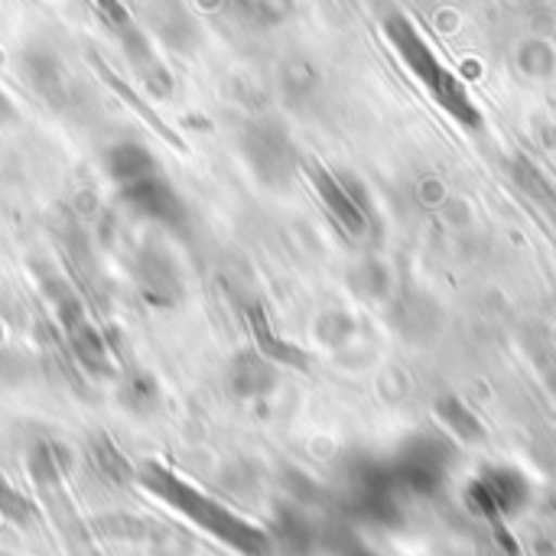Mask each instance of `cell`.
<instances>
[{
  "label": "cell",
  "instance_id": "15",
  "mask_svg": "<svg viewBox=\"0 0 556 556\" xmlns=\"http://www.w3.org/2000/svg\"><path fill=\"white\" fill-rule=\"evenodd\" d=\"M515 179H518V186L541 205V212L556 225V189L544 179V173H541L538 166H531V163H518V166H515Z\"/></svg>",
  "mask_w": 556,
  "mask_h": 556
},
{
  "label": "cell",
  "instance_id": "22",
  "mask_svg": "<svg viewBox=\"0 0 556 556\" xmlns=\"http://www.w3.org/2000/svg\"><path fill=\"white\" fill-rule=\"evenodd\" d=\"M352 556H375V554H368V551H355Z\"/></svg>",
  "mask_w": 556,
  "mask_h": 556
},
{
  "label": "cell",
  "instance_id": "19",
  "mask_svg": "<svg viewBox=\"0 0 556 556\" xmlns=\"http://www.w3.org/2000/svg\"><path fill=\"white\" fill-rule=\"evenodd\" d=\"M91 7L98 10V16L117 33V29H124L127 23H134L130 20V13H127V7L121 3V0H91Z\"/></svg>",
  "mask_w": 556,
  "mask_h": 556
},
{
  "label": "cell",
  "instance_id": "10",
  "mask_svg": "<svg viewBox=\"0 0 556 556\" xmlns=\"http://www.w3.org/2000/svg\"><path fill=\"white\" fill-rule=\"evenodd\" d=\"M137 283H140L143 296L156 306H176L182 300V283L176 274V264L160 248H147L143 257L137 261Z\"/></svg>",
  "mask_w": 556,
  "mask_h": 556
},
{
  "label": "cell",
  "instance_id": "4",
  "mask_svg": "<svg viewBox=\"0 0 556 556\" xmlns=\"http://www.w3.org/2000/svg\"><path fill=\"white\" fill-rule=\"evenodd\" d=\"M466 502H469V508L479 518L508 521V518H518L528 508V502H531V482L518 469L492 466V469H485V472L476 476V482L466 492Z\"/></svg>",
  "mask_w": 556,
  "mask_h": 556
},
{
  "label": "cell",
  "instance_id": "18",
  "mask_svg": "<svg viewBox=\"0 0 556 556\" xmlns=\"http://www.w3.org/2000/svg\"><path fill=\"white\" fill-rule=\"evenodd\" d=\"M0 518H7L13 525H33L36 521V508L7 479H0Z\"/></svg>",
  "mask_w": 556,
  "mask_h": 556
},
{
  "label": "cell",
  "instance_id": "12",
  "mask_svg": "<svg viewBox=\"0 0 556 556\" xmlns=\"http://www.w3.org/2000/svg\"><path fill=\"white\" fill-rule=\"evenodd\" d=\"M23 75L29 78V85L49 101V104H62L65 94H68V78H65V68L62 62L52 55V52H26L23 55Z\"/></svg>",
  "mask_w": 556,
  "mask_h": 556
},
{
  "label": "cell",
  "instance_id": "14",
  "mask_svg": "<svg viewBox=\"0 0 556 556\" xmlns=\"http://www.w3.org/2000/svg\"><path fill=\"white\" fill-rule=\"evenodd\" d=\"M251 332L257 339V349L264 358H274V362H287V365H303V352H296L293 345H287L283 339L274 336V329L267 326V316L264 309H251Z\"/></svg>",
  "mask_w": 556,
  "mask_h": 556
},
{
  "label": "cell",
  "instance_id": "8",
  "mask_svg": "<svg viewBox=\"0 0 556 556\" xmlns=\"http://www.w3.org/2000/svg\"><path fill=\"white\" fill-rule=\"evenodd\" d=\"M309 179H313V186H316L323 205L332 212V218H336L349 235H365V231H368V212H365V205L352 195V189H349L339 176L326 173L323 166H313V169H309Z\"/></svg>",
  "mask_w": 556,
  "mask_h": 556
},
{
  "label": "cell",
  "instance_id": "21",
  "mask_svg": "<svg viewBox=\"0 0 556 556\" xmlns=\"http://www.w3.org/2000/svg\"><path fill=\"white\" fill-rule=\"evenodd\" d=\"M16 121V108H13V101L0 91V124H13Z\"/></svg>",
  "mask_w": 556,
  "mask_h": 556
},
{
  "label": "cell",
  "instance_id": "20",
  "mask_svg": "<svg viewBox=\"0 0 556 556\" xmlns=\"http://www.w3.org/2000/svg\"><path fill=\"white\" fill-rule=\"evenodd\" d=\"M127 404H130L137 414L153 410V404H156V384H153V381H147V378L134 381V384H130V391H127Z\"/></svg>",
  "mask_w": 556,
  "mask_h": 556
},
{
  "label": "cell",
  "instance_id": "16",
  "mask_svg": "<svg viewBox=\"0 0 556 556\" xmlns=\"http://www.w3.org/2000/svg\"><path fill=\"white\" fill-rule=\"evenodd\" d=\"M91 456H94L98 469L104 472V479H111V482H117V485H127V482L134 479L130 463L114 450V443H111V440L98 437V440L91 443Z\"/></svg>",
  "mask_w": 556,
  "mask_h": 556
},
{
  "label": "cell",
  "instance_id": "11",
  "mask_svg": "<svg viewBox=\"0 0 556 556\" xmlns=\"http://www.w3.org/2000/svg\"><path fill=\"white\" fill-rule=\"evenodd\" d=\"M104 169L108 176L124 189V186H134L147 176H156L160 173V163L153 160V153L143 147V143H114L108 153H104Z\"/></svg>",
  "mask_w": 556,
  "mask_h": 556
},
{
  "label": "cell",
  "instance_id": "13",
  "mask_svg": "<svg viewBox=\"0 0 556 556\" xmlns=\"http://www.w3.org/2000/svg\"><path fill=\"white\" fill-rule=\"evenodd\" d=\"M231 388L238 397H257V394H267L274 388V371L267 365L264 355H238L235 365H231Z\"/></svg>",
  "mask_w": 556,
  "mask_h": 556
},
{
  "label": "cell",
  "instance_id": "5",
  "mask_svg": "<svg viewBox=\"0 0 556 556\" xmlns=\"http://www.w3.org/2000/svg\"><path fill=\"white\" fill-rule=\"evenodd\" d=\"M241 150L251 163V169L267 186H283L293 176L296 153L290 143V134L277 121H254L241 134Z\"/></svg>",
  "mask_w": 556,
  "mask_h": 556
},
{
  "label": "cell",
  "instance_id": "7",
  "mask_svg": "<svg viewBox=\"0 0 556 556\" xmlns=\"http://www.w3.org/2000/svg\"><path fill=\"white\" fill-rule=\"evenodd\" d=\"M121 199L143 218L163 225V228H173V231H182L186 228V205L182 199L173 192V186L156 173V176H147L134 186H124L121 189Z\"/></svg>",
  "mask_w": 556,
  "mask_h": 556
},
{
  "label": "cell",
  "instance_id": "17",
  "mask_svg": "<svg viewBox=\"0 0 556 556\" xmlns=\"http://www.w3.org/2000/svg\"><path fill=\"white\" fill-rule=\"evenodd\" d=\"M440 417L450 424V430L459 437V440H466V443H476V440H482V424L476 420V414L472 410H466V404L463 401H456V397H450V401H443L440 404Z\"/></svg>",
  "mask_w": 556,
  "mask_h": 556
},
{
  "label": "cell",
  "instance_id": "6",
  "mask_svg": "<svg viewBox=\"0 0 556 556\" xmlns=\"http://www.w3.org/2000/svg\"><path fill=\"white\" fill-rule=\"evenodd\" d=\"M55 287V316L65 329V339H68V349L75 355V362L88 371V375H111V355H108V345L101 339V332L85 319V309L81 303L62 290L59 283H49Z\"/></svg>",
  "mask_w": 556,
  "mask_h": 556
},
{
  "label": "cell",
  "instance_id": "1",
  "mask_svg": "<svg viewBox=\"0 0 556 556\" xmlns=\"http://www.w3.org/2000/svg\"><path fill=\"white\" fill-rule=\"evenodd\" d=\"M140 485L156 495L163 505H169L173 511H179L182 518H189L195 528H202L205 534H212L215 541H222L225 547L238 551L241 556H270L274 554V541L267 531H261L257 525L244 521L241 515L228 511L222 502L202 495L195 485L182 482L176 472H169L160 463H143L140 466Z\"/></svg>",
  "mask_w": 556,
  "mask_h": 556
},
{
  "label": "cell",
  "instance_id": "2",
  "mask_svg": "<svg viewBox=\"0 0 556 556\" xmlns=\"http://www.w3.org/2000/svg\"><path fill=\"white\" fill-rule=\"evenodd\" d=\"M384 33L394 46V52L401 55V62L414 72V78L433 94V101L456 117L463 127H482V111L472 104L469 91L463 88V81L456 78V72H450L443 65V59L430 49V42L420 36V29L407 20V16H388L384 20Z\"/></svg>",
  "mask_w": 556,
  "mask_h": 556
},
{
  "label": "cell",
  "instance_id": "9",
  "mask_svg": "<svg viewBox=\"0 0 556 556\" xmlns=\"http://www.w3.org/2000/svg\"><path fill=\"white\" fill-rule=\"evenodd\" d=\"M117 39H121L124 55H127V62L134 65L137 78L147 85V91L156 94V98H166V94L173 91V75H169L166 65L156 59V52H153L147 33H140L134 23H127L124 29H117Z\"/></svg>",
  "mask_w": 556,
  "mask_h": 556
},
{
  "label": "cell",
  "instance_id": "3",
  "mask_svg": "<svg viewBox=\"0 0 556 556\" xmlns=\"http://www.w3.org/2000/svg\"><path fill=\"white\" fill-rule=\"evenodd\" d=\"M450 463H453V446L446 440L417 437L391 463V472L401 495H433L446 482Z\"/></svg>",
  "mask_w": 556,
  "mask_h": 556
}]
</instances>
